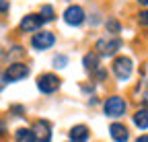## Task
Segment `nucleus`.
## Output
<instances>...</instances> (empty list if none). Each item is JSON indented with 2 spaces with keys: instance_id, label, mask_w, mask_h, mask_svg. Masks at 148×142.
Returning <instances> with one entry per match:
<instances>
[{
  "instance_id": "1a4fd4ad",
  "label": "nucleus",
  "mask_w": 148,
  "mask_h": 142,
  "mask_svg": "<svg viewBox=\"0 0 148 142\" xmlns=\"http://www.w3.org/2000/svg\"><path fill=\"white\" fill-rule=\"evenodd\" d=\"M41 23H43L41 14H27V16H23V21H21V29H23L25 33H31V31H37V29H39Z\"/></svg>"
},
{
  "instance_id": "f257e3e1",
  "label": "nucleus",
  "mask_w": 148,
  "mask_h": 142,
  "mask_svg": "<svg viewBox=\"0 0 148 142\" xmlns=\"http://www.w3.org/2000/svg\"><path fill=\"white\" fill-rule=\"evenodd\" d=\"M60 82L62 80L56 76V74L45 72V74H41L39 78H37V88H39L41 93L49 95V93H53V91H58V88H60Z\"/></svg>"
},
{
  "instance_id": "4be33fe9",
  "label": "nucleus",
  "mask_w": 148,
  "mask_h": 142,
  "mask_svg": "<svg viewBox=\"0 0 148 142\" xmlns=\"http://www.w3.org/2000/svg\"><path fill=\"white\" fill-rule=\"evenodd\" d=\"M136 142H148V136H140V138H138Z\"/></svg>"
},
{
  "instance_id": "5701e85b",
  "label": "nucleus",
  "mask_w": 148,
  "mask_h": 142,
  "mask_svg": "<svg viewBox=\"0 0 148 142\" xmlns=\"http://www.w3.org/2000/svg\"><path fill=\"white\" fill-rule=\"evenodd\" d=\"M140 4H144V6H148V0H138Z\"/></svg>"
},
{
  "instance_id": "f8f14e48",
  "label": "nucleus",
  "mask_w": 148,
  "mask_h": 142,
  "mask_svg": "<svg viewBox=\"0 0 148 142\" xmlns=\"http://www.w3.org/2000/svg\"><path fill=\"white\" fill-rule=\"evenodd\" d=\"M14 138H16V142H37L35 140V132L29 130V128H18Z\"/></svg>"
},
{
  "instance_id": "dca6fc26",
  "label": "nucleus",
  "mask_w": 148,
  "mask_h": 142,
  "mask_svg": "<svg viewBox=\"0 0 148 142\" xmlns=\"http://www.w3.org/2000/svg\"><path fill=\"white\" fill-rule=\"evenodd\" d=\"M107 29L115 35V33H119V23H117L115 19H111V21H107Z\"/></svg>"
},
{
  "instance_id": "ddd939ff",
  "label": "nucleus",
  "mask_w": 148,
  "mask_h": 142,
  "mask_svg": "<svg viewBox=\"0 0 148 142\" xmlns=\"http://www.w3.org/2000/svg\"><path fill=\"white\" fill-rule=\"evenodd\" d=\"M134 123H136L140 130H146V128H148V109H140V111H136V115H134Z\"/></svg>"
},
{
  "instance_id": "6ab92c4d",
  "label": "nucleus",
  "mask_w": 148,
  "mask_h": 142,
  "mask_svg": "<svg viewBox=\"0 0 148 142\" xmlns=\"http://www.w3.org/2000/svg\"><path fill=\"white\" fill-rule=\"evenodd\" d=\"M8 10V0H0V12H6Z\"/></svg>"
},
{
  "instance_id": "6e6552de",
  "label": "nucleus",
  "mask_w": 148,
  "mask_h": 142,
  "mask_svg": "<svg viewBox=\"0 0 148 142\" xmlns=\"http://www.w3.org/2000/svg\"><path fill=\"white\" fill-rule=\"evenodd\" d=\"M33 132H35V140L37 142H51V128H49V123L45 119L35 121Z\"/></svg>"
},
{
  "instance_id": "412c9836",
  "label": "nucleus",
  "mask_w": 148,
  "mask_h": 142,
  "mask_svg": "<svg viewBox=\"0 0 148 142\" xmlns=\"http://www.w3.org/2000/svg\"><path fill=\"white\" fill-rule=\"evenodd\" d=\"M4 130H6V126H4V121H0V136L4 134Z\"/></svg>"
},
{
  "instance_id": "0eeeda50",
  "label": "nucleus",
  "mask_w": 148,
  "mask_h": 142,
  "mask_svg": "<svg viewBox=\"0 0 148 142\" xmlns=\"http://www.w3.org/2000/svg\"><path fill=\"white\" fill-rule=\"evenodd\" d=\"M64 21H66L68 25H72V27H76V25L84 23V10H82L78 4L68 6V8H66V12H64Z\"/></svg>"
},
{
  "instance_id": "f3484780",
  "label": "nucleus",
  "mask_w": 148,
  "mask_h": 142,
  "mask_svg": "<svg viewBox=\"0 0 148 142\" xmlns=\"http://www.w3.org/2000/svg\"><path fill=\"white\" fill-rule=\"evenodd\" d=\"M53 64H56V68H64V66L68 64V58H66V56H56Z\"/></svg>"
},
{
  "instance_id": "39448f33",
  "label": "nucleus",
  "mask_w": 148,
  "mask_h": 142,
  "mask_svg": "<svg viewBox=\"0 0 148 142\" xmlns=\"http://www.w3.org/2000/svg\"><path fill=\"white\" fill-rule=\"evenodd\" d=\"M53 43H56V37H53V33H49V31H39V33H35L33 39H31V45L35 49H47Z\"/></svg>"
},
{
  "instance_id": "9d476101",
  "label": "nucleus",
  "mask_w": 148,
  "mask_h": 142,
  "mask_svg": "<svg viewBox=\"0 0 148 142\" xmlns=\"http://www.w3.org/2000/svg\"><path fill=\"white\" fill-rule=\"evenodd\" d=\"M109 134H111V138H113L115 142H127V138H130L127 128H125V126H121V123H111Z\"/></svg>"
},
{
  "instance_id": "7ed1b4c3",
  "label": "nucleus",
  "mask_w": 148,
  "mask_h": 142,
  "mask_svg": "<svg viewBox=\"0 0 148 142\" xmlns=\"http://www.w3.org/2000/svg\"><path fill=\"white\" fill-rule=\"evenodd\" d=\"M103 109H105V115L109 117H121L125 113V101L121 97H109L103 105Z\"/></svg>"
},
{
  "instance_id": "423d86ee",
  "label": "nucleus",
  "mask_w": 148,
  "mask_h": 142,
  "mask_svg": "<svg viewBox=\"0 0 148 142\" xmlns=\"http://www.w3.org/2000/svg\"><path fill=\"white\" fill-rule=\"evenodd\" d=\"M119 45H121V41L117 37H107V39H99L95 47H97V51L101 56H111L119 49Z\"/></svg>"
},
{
  "instance_id": "a211bd4d",
  "label": "nucleus",
  "mask_w": 148,
  "mask_h": 142,
  "mask_svg": "<svg viewBox=\"0 0 148 142\" xmlns=\"http://www.w3.org/2000/svg\"><path fill=\"white\" fill-rule=\"evenodd\" d=\"M140 23H142L144 27H148V10H142V12H140Z\"/></svg>"
},
{
  "instance_id": "4468645a",
  "label": "nucleus",
  "mask_w": 148,
  "mask_h": 142,
  "mask_svg": "<svg viewBox=\"0 0 148 142\" xmlns=\"http://www.w3.org/2000/svg\"><path fill=\"white\" fill-rule=\"evenodd\" d=\"M82 64H84V68H88V70L99 68V58H97L95 54H86V56H84V60H82Z\"/></svg>"
},
{
  "instance_id": "f03ea898",
  "label": "nucleus",
  "mask_w": 148,
  "mask_h": 142,
  "mask_svg": "<svg viewBox=\"0 0 148 142\" xmlns=\"http://www.w3.org/2000/svg\"><path fill=\"white\" fill-rule=\"evenodd\" d=\"M113 74L119 78V80H127L132 76V60L127 56H119L113 60Z\"/></svg>"
},
{
  "instance_id": "2eb2a0df",
  "label": "nucleus",
  "mask_w": 148,
  "mask_h": 142,
  "mask_svg": "<svg viewBox=\"0 0 148 142\" xmlns=\"http://www.w3.org/2000/svg\"><path fill=\"white\" fill-rule=\"evenodd\" d=\"M41 19L43 21H53L56 19V12H53V8L47 4V6H41Z\"/></svg>"
},
{
  "instance_id": "aec40b11",
  "label": "nucleus",
  "mask_w": 148,
  "mask_h": 142,
  "mask_svg": "<svg viewBox=\"0 0 148 142\" xmlns=\"http://www.w3.org/2000/svg\"><path fill=\"white\" fill-rule=\"evenodd\" d=\"M95 70H97V78L103 80V78H105V70H103V68H95Z\"/></svg>"
},
{
  "instance_id": "20e7f679",
  "label": "nucleus",
  "mask_w": 148,
  "mask_h": 142,
  "mask_svg": "<svg viewBox=\"0 0 148 142\" xmlns=\"http://www.w3.org/2000/svg\"><path fill=\"white\" fill-rule=\"evenodd\" d=\"M25 76H29V66H25V64H10L6 68V72H4L6 82H16V80L25 78Z\"/></svg>"
},
{
  "instance_id": "9b49d317",
  "label": "nucleus",
  "mask_w": 148,
  "mask_h": 142,
  "mask_svg": "<svg viewBox=\"0 0 148 142\" xmlns=\"http://www.w3.org/2000/svg\"><path fill=\"white\" fill-rule=\"evenodd\" d=\"M70 138H72V142H86L88 140V128L86 126H74L70 130Z\"/></svg>"
}]
</instances>
